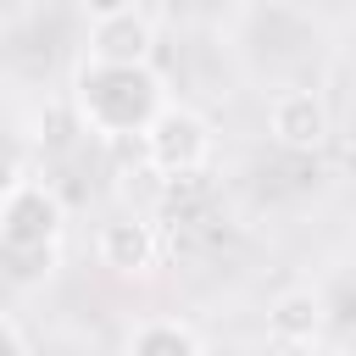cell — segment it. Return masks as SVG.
<instances>
[{
    "mask_svg": "<svg viewBox=\"0 0 356 356\" xmlns=\"http://www.w3.org/2000/svg\"><path fill=\"white\" fill-rule=\"evenodd\" d=\"M128 345L134 350H200V334H189L178 323H150V328L128 334Z\"/></svg>",
    "mask_w": 356,
    "mask_h": 356,
    "instance_id": "obj_7",
    "label": "cell"
},
{
    "mask_svg": "<svg viewBox=\"0 0 356 356\" xmlns=\"http://www.w3.org/2000/svg\"><path fill=\"white\" fill-rule=\"evenodd\" d=\"M22 345H28V339H22L11 323H0V350H22Z\"/></svg>",
    "mask_w": 356,
    "mask_h": 356,
    "instance_id": "obj_9",
    "label": "cell"
},
{
    "mask_svg": "<svg viewBox=\"0 0 356 356\" xmlns=\"http://www.w3.org/2000/svg\"><path fill=\"white\" fill-rule=\"evenodd\" d=\"M95 17H111V11H134V0H83Z\"/></svg>",
    "mask_w": 356,
    "mask_h": 356,
    "instance_id": "obj_8",
    "label": "cell"
},
{
    "mask_svg": "<svg viewBox=\"0 0 356 356\" xmlns=\"http://www.w3.org/2000/svg\"><path fill=\"white\" fill-rule=\"evenodd\" d=\"M78 100L100 134H134L156 117L161 83L139 61H95V72H83V83H78Z\"/></svg>",
    "mask_w": 356,
    "mask_h": 356,
    "instance_id": "obj_1",
    "label": "cell"
},
{
    "mask_svg": "<svg viewBox=\"0 0 356 356\" xmlns=\"http://www.w3.org/2000/svg\"><path fill=\"white\" fill-rule=\"evenodd\" d=\"M145 145H150V161L167 167V172H189L200 156H206V122L189 117V111H156L145 122Z\"/></svg>",
    "mask_w": 356,
    "mask_h": 356,
    "instance_id": "obj_3",
    "label": "cell"
},
{
    "mask_svg": "<svg viewBox=\"0 0 356 356\" xmlns=\"http://www.w3.org/2000/svg\"><path fill=\"white\" fill-rule=\"evenodd\" d=\"M267 128H273L278 145H289V150H312V145L323 139L328 117H323V106H317L306 89H289V95H278V100L267 106Z\"/></svg>",
    "mask_w": 356,
    "mask_h": 356,
    "instance_id": "obj_4",
    "label": "cell"
},
{
    "mask_svg": "<svg viewBox=\"0 0 356 356\" xmlns=\"http://www.w3.org/2000/svg\"><path fill=\"white\" fill-rule=\"evenodd\" d=\"M56 222H61L56 195H50V189H39V184H22V189L6 200V211H0V245H6L11 256L44 250V245L56 239Z\"/></svg>",
    "mask_w": 356,
    "mask_h": 356,
    "instance_id": "obj_2",
    "label": "cell"
},
{
    "mask_svg": "<svg viewBox=\"0 0 356 356\" xmlns=\"http://www.w3.org/2000/svg\"><path fill=\"white\" fill-rule=\"evenodd\" d=\"M100 250H106V261L111 267H145L150 261V228L145 222H111L106 234H100Z\"/></svg>",
    "mask_w": 356,
    "mask_h": 356,
    "instance_id": "obj_6",
    "label": "cell"
},
{
    "mask_svg": "<svg viewBox=\"0 0 356 356\" xmlns=\"http://www.w3.org/2000/svg\"><path fill=\"white\" fill-rule=\"evenodd\" d=\"M150 50V22L134 17V11H111V17H95V33H89V56L95 61H139Z\"/></svg>",
    "mask_w": 356,
    "mask_h": 356,
    "instance_id": "obj_5",
    "label": "cell"
}]
</instances>
